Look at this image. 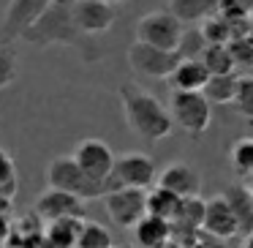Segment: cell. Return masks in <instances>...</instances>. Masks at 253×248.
Masks as SVG:
<instances>
[{
	"instance_id": "cell-6",
	"label": "cell",
	"mask_w": 253,
	"mask_h": 248,
	"mask_svg": "<svg viewBox=\"0 0 253 248\" xmlns=\"http://www.w3.org/2000/svg\"><path fill=\"white\" fill-rule=\"evenodd\" d=\"M182 30L185 25H180V19L171 17V11H147L136 22V41L174 52L182 39Z\"/></svg>"
},
{
	"instance_id": "cell-18",
	"label": "cell",
	"mask_w": 253,
	"mask_h": 248,
	"mask_svg": "<svg viewBox=\"0 0 253 248\" xmlns=\"http://www.w3.org/2000/svg\"><path fill=\"white\" fill-rule=\"evenodd\" d=\"M226 202L231 204L240 224V235H251L253 232V202H251V188L245 186H229L226 188Z\"/></svg>"
},
{
	"instance_id": "cell-21",
	"label": "cell",
	"mask_w": 253,
	"mask_h": 248,
	"mask_svg": "<svg viewBox=\"0 0 253 248\" xmlns=\"http://www.w3.org/2000/svg\"><path fill=\"white\" fill-rule=\"evenodd\" d=\"M171 17L180 19V25H202L207 17H212L210 0H171Z\"/></svg>"
},
{
	"instance_id": "cell-2",
	"label": "cell",
	"mask_w": 253,
	"mask_h": 248,
	"mask_svg": "<svg viewBox=\"0 0 253 248\" xmlns=\"http://www.w3.org/2000/svg\"><path fill=\"white\" fill-rule=\"evenodd\" d=\"M117 96H120L128 128L139 139H144V142H161V139L171 137L174 120L169 115V106L161 104V99H155L150 90H142L139 85L126 82V85H120Z\"/></svg>"
},
{
	"instance_id": "cell-28",
	"label": "cell",
	"mask_w": 253,
	"mask_h": 248,
	"mask_svg": "<svg viewBox=\"0 0 253 248\" xmlns=\"http://www.w3.org/2000/svg\"><path fill=\"white\" fill-rule=\"evenodd\" d=\"M231 106H234V112L240 117H245V120L253 123V74L240 77L237 96H234V101H231Z\"/></svg>"
},
{
	"instance_id": "cell-22",
	"label": "cell",
	"mask_w": 253,
	"mask_h": 248,
	"mask_svg": "<svg viewBox=\"0 0 253 248\" xmlns=\"http://www.w3.org/2000/svg\"><path fill=\"white\" fill-rule=\"evenodd\" d=\"M82 221L84 218H60V221H52V224L46 226V240H49L55 248H77Z\"/></svg>"
},
{
	"instance_id": "cell-13",
	"label": "cell",
	"mask_w": 253,
	"mask_h": 248,
	"mask_svg": "<svg viewBox=\"0 0 253 248\" xmlns=\"http://www.w3.org/2000/svg\"><path fill=\"white\" fill-rule=\"evenodd\" d=\"M155 186L177 194L180 199H191V197H199V191H202V175L185 161H171L155 177Z\"/></svg>"
},
{
	"instance_id": "cell-9",
	"label": "cell",
	"mask_w": 253,
	"mask_h": 248,
	"mask_svg": "<svg viewBox=\"0 0 253 248\" xmlns=\"http://www.w3.org/2000/svg\"><path fill=\"white\" fill-rule=\"evenodd\" d=\"M52 0H11L6 8V17L0 25V44L11 47L17 39H22V33L44 14V8Z\"/></svg>"
},
{
	"instance_id": "cell-34",
	"label": "cell",
	"mask_w": 253,
	"mask_h": 248,
	"mask_svg": "<svg viewBox=\"0 0 253 248\" xmlns=\"http://www.w3.org/2000/svg\"><path fill=\"white\" fill-rule=\"evenodd\" d=\"M161 248H180V246H177V243H174V240H171V237H169V240H166V243H164V246H161Z\"/></svg>"
},
{
	"instance_id": "cell-35",
	"label": "cell",
	"mask_w": 253,
	"mask_h": 248,
	"mask_svg": "<svg viewBox=\"0 0 253 248\" xmlns=\"http://www.w3.org/2000/svg\"><path fill=\"white\" fill-rule=\"evenodd\" d=\"M101 3H109V6H117V3H126V0H101Z\"/></svg>"
},
{
	"instance_id": "cell-23",
	"label": "cell",
	"mask_w": 253,
	"mask_h": 248,
	"mask_svg": "<svg viewBox=\"0 0 253 248\" xmlns=\"http://www.w3.org/2000/svg\"><path fill=\"white\" fill-rule=\"evenodd\" d=\"M229 164L240 177H251L253 175V139L251 137H242V139H237V142L231 145Z\"/></svg>"
},
{
	"instance_id": "cell-7",
	"label": "cell",
	"mask_w": 253,
	"mask_h": 248,
	"mask_svg": "<svg viewBox=\"0 0 253 248\" xmlns=\"http://www.w3.org/2000/svg\"><path fill=\"white\" fill-rule=\"evenodd\" d=\"M128 63H131V68L139 74V77L169 79L171 71L177 68V63H180V57H177V52L158 50V47L142 44V41H133L131 50H128Z\"/></svg>"
},
{
	"instance_id": "cell-30",
	"label": "cell",
	"mask_w": 253,
	"mask_h": 248,
	"mask_svg": "<svg viewBox=\"0 0 253 248\" xmlns=\"http://www.w3.org/2000/svg\"><path fill=\"white\" fill-rule=\"evenodd\" d=\"M17 74H19V60L14 55V50L0 44V90H6L17 79Z\"/></svg>"
},
{
	"instance_id": "cell-26",
	"label": "cell",
	"mask_w": 253,
	"mask_h": 248,
	"mask_svg": "<svg viewBox=\"0 0 253 248\" xmlns=\"http://www.w3.org/2000/svg\"><path fill=\"white\" fill-rule=\"evenodd\" d=\"M77 248H112V237L106 226L95 224V221H82Z\"/></svg>"
},
{
	"instance_id": "cell-24",
	"label": "cell",
	"mask_w": 253,
	"mask_h": 248,
	"mask_svg": "<svg viewBox=\"0 0 253 248\" xmlns=\"http://www.w3.org/2000/svg\"><path fill=\"white\" fill-rule=\"evenodd\" d=\"M204 50H207V41H204L202 30H199V28H185L174 52H177V57H180V60H199Z\"/></svg>"
},
{
	"instance_id": "cell-1",
	"label": "cell",
	"mask_w": 253,
	"mask_h": 248,
	"mask_svg": "<svg viewBox=\"0 0 253 248\" xmlns=\"http://www.w3.org/2000/svg\"><path fill=\"white\" fill-rule=\"evenodd\" d=\"M22 41H28L33 47H52V44L71 47L87 63H95L104 55V50L95 44V39H87L77 30V25H74V0H52L44 8V14L22 33Z\"/></svg>"
},
{
	"instance_id": "cell-19",
	"label": "cell",
	"mask_w": 253,
	"mask_h": 248,
	"mask_svg": "<svg viewBox=\"0 0 253 248\" xmlns=\"http://www.w3.org/2000/svg\"><path fill=\"white\" fill-rule=\"evenodd\" d=\"M199 60L204 63L210 77H220V74L237 71V63H234V55H231L229 44H207V50L202 52Z\"/></svg>"
},
{
	"instance_id": "cell-5",
	"label": "cell",
	"mask_w": 253,
	"mask_h": 248,
	"mask_svg": "<svg viewBox=\"0 0 253 248\" xmlns=\"http://www.w3.org/2000/svg\"><path fill=\"white\" fill-rule=\"evenodd\" d=\"M169 115L177 128L188 137H202L212 123V104L204 99V93H174L171 90Z\"/></svg>"
},
{
	"instance_id": "cell-12",
	"label": "cell",
	"mask_w": 253,
	"mask_h": 248,
	"mask_svg": "<svg viewBox=\"0 0 253 248\" xmlns=\"http://www.w3.org/2000/svg\"><path fill=\"white\" fill-rule=\"evenodd\" d=\"M33 213L41 221H46V224L60 221V218H84L82 199H77L74 194L57 191V188H46L44 194H39V199L33 204Z\"/></svg>"
},
{
	"instance_id": "cell-16",
	"label": "cell",
	"mask_w": 253,
	"mask_h": 248,
	"mask_svg": "<svg viewBox=\"0 0 253 248\" xmlns=\"http://www.w3.org/2000/svg\"><path fill=\"white\" fill-rule=\"evenodd\" d=\"M144 207H147V215H153V218H161V221H166V224H177L180 210H182V199L177 197V194L166 191V188L155 186L153 191H147Z\"/></svg>"
},
{
	"instance_id": "cell-8",
	"label": "cell",
	"mask_w": 253,
	"mask_h": 248,
	"mask_svg": "<svg viewBox=\"0 0 253 248\" xmlns=\"http://www.w3.org/2000/svg\"><path fill=\"white\" fill-rule=\"evenodd\" d=\"M71 158L77 161V166L95 183H106L115 169V158L117 155L112 153V148L104 142V139H95V137H87L74 148Z\"/></svg>"
},
{
	"instance_id": "cell-14",
	"label": "cell",
	"mask_w": 253,
	"mask_h": 248,
	"mask_svg": "<svg viewBox=\"0 0 253 248\" xmlns=\"http://www.w3.org/2000/svg\"><path fill=\"white\" fill-rule=\"evenodd\" d=\"M202 229H207L212 237L218 240H229V237L240 235V224H237V215L231 210V204L226 202V197H212L204 199V221Z\"/></svg>"
},
{
	"instance_id": "cell-32",
	"label": "cell",
	"mask_w": 253,
	"mask_h": 248,
	"mask_svg": "<svg viewBox=\"0 0 253 248\" xmlns=\"http://www.w3.org/2000/svg\"><path fill=\"white\" fill-rule=\"evenodd\" d=\"M231 3H234L237 17H251L253 14V0H231Z\"/></svg>"
},
{
	"instance_id": "cell-25",
	"label": "cell",
	"mask_w": 253,
	"mask_h": 248,
	"mask_svg": "<svg viewBox=\"0 0 253 248\" xmlns=\"http://www.w3.org/2000/svg\"><path fill=\"white\" fill-rule=\"evenodd\" d=\"M202 36L207 44H229L234 39V30H231V19L226 17H207L202 22Z\"/></svg>"
},
{
	"instance_id": "cell-3",
	"label": "cell",
	"mask_w": 253,
	"mask_h": 248,
	"mask_svg": "<svg viewBox=\"0 0 253 248\" xmlns=\"http://www.w3.org/2000/svg\"><path fill=\"white\" fill-rule=\"evenodd\" d=\"M46 183H49V188L74 194V197L82 199V202L106 197L104 183L90 180V177L77 166V161H74L71 155H57V158L49 161V166H46Z\"/></svg>"
},
{
	"instance_id": "cell-20",
	"label": "cell",
	"mask_w": 253,
	"mask_h": 248,
	"mask_svg": "<svg viewBox=\"0 0 253 248\" xmlns=\"http://www.w3.org/2000/svg\"><path fill=\"white\" fill-rule=\"evenodd\" d=\"M237 85H240V74H220V77H210L204 85V99L210 104H231L237 96Z\"/></svg>"
},
{
	"instance_id": "cell-29",
	"label": "cell",
	"mask_w": 253,
	"mask_h": 248,
	"mask_svg": "<svg viewBox=\"0 0 253 248\" xmlns=\"http://www.w3.org/2000/svg\"><path fill=\"white\" fill-rule=\"evenodd\" d=\"M204 221V199L202 197H191V199H182V210H180V218L177 224H185L188 229H199Z\"/></svg>"
},
{
	"instance_id": "cell-17",
	"label": "cell",
	"mask_w": 253,
	"mask_h": 248,
	"mask_svg": "<svg viewBox=\"0 0 253 248\" xmlns=\"http://www.w3.org/2000/svg\"><path fill=\"white\" fill-rule=\"evenodd\" d=\"M171 237V224L153 215H142V218L133 224V240L139 248H161L166 240Z\"/></svg>"
},
{
	"instance_id": "cell-36",
	"label": "cell",
	"mask_w": 253,
	"mask_h": 248,
	"mask_svg": "<svg viewBox=\"0 0 253 248\" xmlns=\"http://www.w3.org/2000/svg\"><path fill=\"white\" fill-rule=\"evenodd\" d=\"M251 202H253V188H251Z\"/></svg>"
},
{
	"instance_id": "cell-27",
	"label": "cell",
	"mask_w": 253,
	"mask_h": 248,
	"mask_svg": "<svg viewBox=\"0 0 253 248\" xmlns=\"http://www.w3.org/2000/svg\"><path fill=\"white\" fill-rule=\"evenodd\" d=\"M19 186V177H17V164L14 158L0 148V197L3 199H14Z\"/></svg>"
},
{
	"instance_id": "cell-4",
	"label": "cell",
	"mask_w": 253,
	"mask_h": 248,
	"mask_svg": "<svg viewBox=\"0 0 253 248\" xmlns=\"http://www.w3.org/2000/svg\"><path fill=\"white\" fill-rule=\"evenodd\" d=\"M155 177V164L150 155L144 153H123L120 158H115V169H112L109 180L104 183L106 194L117 191V188H139V191H147L153 188Z\"/></svg>"
},
{
	"instance_id": "cell-33",
	"label": "cell",
	"mask_w": 253,
	"mask_h": 248,
	"mask_svg": "<svg viewBox=\"0 0 253 248\" xmlns=\"http://www.w3.org/2000/svg\"><path fill=\"white\" fill-rule=\"evenodd\" d=\"M242 248H253V232H251V235H245V243H242Z\"/></svg>"
},
{
	"instance_id": "cell-10",
	"label": "cell",
	"mask_w": 253,
	"mask_h": 248,
	"mask_svg": "<svg viewBox=\"0 0 253 248\" xmlns=\"http://www.w3.org/2000/svg\"><path fill=\"white\" fill-rule=\"evenodd\" d=\"M106 202V213L123 229H133L142 215H147V191H139V188H117V191H109L104 197Z\"/></svg>"
},
{
	"instance_id": "cell-11",
	"label": "cell",
	"mask_w": 253,
	"mask_h": 248,
	"mask_svg": "<svg viewBox=\"0 0 253 248\" xmlns=\"http://www.w3.org/2000/svg\"><path fill=\"white\" fill-rule=\"evenodd\" d=\"M115 6L101 3V0H74V25L82 36L95 39V36L109 33L115 25Z\"/></svg>"
},
{
	"instance_id": "cell-15",
	"label": "cell",
	"mask_w": 253,
	"mask_h": 248,
	"mask_svg": "<svg viewBox=\"0 0 253 248\" xmlns=\"http://www.w3.org/2000/svg\"><path fill=\"white\" fill-rule=\"evenodd\" d=\"M207 79L210 74L202 60H180L169 77V85L174 93H202Z\"/></svg>"
},
{
	"instance_id": "cell-31",
	"label": "cell",
	"mask_w": 253,
	"mask_h": 248,
	"mask_svg": "<svg viewBox=\"0 0 253 248\" xmlns=\"http://www.w3.org/2000/svg\"><path fill=\"white\" fill-rule=\"evenodd\" d=\"M229 50L234 55V63L242 68H253V39L251 36H237L229 41Z\"/></svg>"
}]
</instances>
